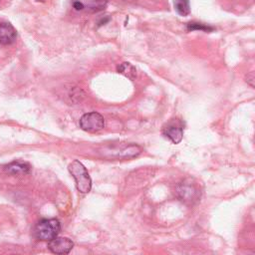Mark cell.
Listing matches in <instances>:
<instances>
[{
	"label": "cell",
	"mask_w": 255,
	"mask_h": 255,
	"mask_svg": "<svg viewBox=\"0 0 255 255\" xmlns=\"http://www.w3.org/2000/svg\"><path fill=\"white\" fill-rule=\"evenodd\" d=\"M68 169L76 181L77 189L81 193H88L92 188V180L85 165L79 160H73Z\"/></svg>",
	"instance_id": "1"
},
{
	"label": "cell",
	"mask_w": 255,
	"mask_h": 255,
	"mask_svg": "<svg viewBox=\"0 0 255 255\" xmlns=\"http://www.w3.org/2000/svg\"><path fill=\"white\" fill-rule=\"evenodd\" d=\"M60 230L61 224L58 219H42L36 224L34 228V235L41 241H50L58 236Z\"/></svg>",
	"instance_id": "2"
},
{
	"label": "cell",
	"mask_w": 255,
	"mask_h": 255,
	"mask_svg": "<svg viewBox=\"0 0 255 255\" xmlns=\"http://www.w3.org/2000/svg\"><path fill=\"white\" fill-rule=\"evenodd\" d=\"M80 127L88 132H97L104 128L105 120L102 115L96 112H91L83 115L80 119Z\"/></svg>",
	"instance_id": "3"
},
{
	"label": "cell",
	"mask_w": 255,
	"mask_h": 255,
	"mask_svg": "<svg viewBox=\"0 0 255 255\" xmlns=\"http://www.w3.org/2000/svg\"><path fill=\"white\" fill-rule=\"evenodd\" d=\"M162 133L173 143H179L183 136V123L179 119H171L162 127Z\"/></svg>",
	"instance_id": "4"
},
{
	"label": "cell",
	"mask_w": 255,
	"mask_h": 255,
	"mask_svg": "<svg viewBox=\"0 0 255 255\" xmlns=\"http://www.w3.org/2000/svg\"><path fill=\"white\" fill-rule=\"evenodd\" d=\"M74 247V242L67 237H58L48 241V248L54 254H68Z\"/></svg>",
	"instance_id": "5"
},
{
	"label": "cell",
	"mask_w": 255,
	"mask_h": 255,
	"mask_svg": "<svg viewBox=\"0 0 255 255\" xmlns=\"http://www.w3.org/2000/svg\"><path fill=\"white\" fill-rule=\"evenodd\" d=\"M17 32L10 23H0V44L10 45L15 42Z\"/></svg>",
	"instance_id": "6"
},
{
	"label": "cell",
	"mask_w": 255,
	"mask_h": 255,
	"mask_svg": "<svg viewBox=\"0 0 255 255\" xmlns=\"http://www.w3.org/2000/svg\"><path fill=\"white\" fill-rule=\"evenodd\" d=\"M31 166L28 162L24 161H12L4 166V170L10 174L23 175L30 172Z\"/></svg>",
	"instance_id": "7"
},
{
	"label": "cell",
	"mask_w": 255,
	"mask_h": 255,
	"mask_svg": "<svg viewBox=\"0 0 255 255\" xmlns=\"http://www.w3.org/2000/svg\"><path fill=\"white\" fill-rule=\"evenodd\" d=\"M118 72L125 75L126 77H128L130 80H133L136 77V70L135 68L129 64V63H122L119 67H118Z\"/></svg>",
	"instance_id": "8"
},
{
	"label": "cell",
	"mask_w": 255,
	"mask_h": 255,
	"mask_svg": "<svg viewBox=\"0 0 255 255\" xmlns=\"http://www.w3.org/2000/svg\"><path fill=\"white\" fill-rule=\"evenodd\" d=\"M173 5L175 11L180 16H187L190 13L189 0H174Z\"/></svg>",
	"instance_id": "9"
},
{
	"label": "cell",
	"mask_w": 255,
	"mask_h": 255,
	"mask_svg": "<svg viewBox=\"0 0 255 255\" xmlns=\"http://www.w3.org/2000/svg\"><path fill=\"white\" fill-rule=\"evenodd\" d=\"M186 28L188 31H193V30H200L204 32H211L214 30L213 27L208 26L203 23H198V22H189L186 24Z\"/></svg>",
	"instance_id": "10"
},
{
	"label": "cell",
	"mask_w": 255,
	"mask_h": 255,
	"mask_svg": "<svg viewBox=\"0 0 255 255\" xmlns=\"http://www.w3.org/2000/svg\"><path fill=\"white\" fill-rule=\"evenodd\" d=\"M191 189H193V187H191L190 185H182V187H181V189L179 190V193L181 194L180 196H181V198H183L184 200L185 199H187V200H192V199H194V197H195V195H196V191H191L190 192V190Z\"/></svg>",
	"instance_id": "11"
},
{
	"label": "cell",
	"mask_w": 255,
	"mask_h": 255,
	"mask_svg": "<svg viewBox=\"0 0 255 255\" xmlns=\"http://www.w3.org/2000/svg\"><path fill=\"white\" fill-rule=\"evenodd\" d=\"M107 0H90L88 7L92 11H101L106 7Z\"/></svg>",
	"instance_id": "12"
},
{
	"label": "cell",
	"mask_w": 255,
	"mask_h": 255,
	"mask_svg": "<svg viewBox=\"0 0 255 255\" xmlns=\"http://www.w3.org/2000/svg\"><path fill=\"white\" fill-rule=\"evenodd\" d=\"M73 7H74L77 11L83 10V9L85 8L84 4H83L81 1H79V0H74V1H73Z\"/></svg>",
	"instance_id": "13"
},
{
	"label": "cell",
	"mask_w": 255,
	"mask_h": 255,
	"mask_svg": "<svg viewBox=\"0 0 255 255\" xmlns=\"http://www.w3.org/2000/svg\"><path fill=\"white\" fill-rule=\"evenodd\" d=\"M246 82L251 86V87H254V74L253 72H251L250 74H248L246 76Z\"/></svg>",
	"instance_id": "14"
},
{
	"label": "cell",
	"mask_w": 255,
	"mask_h": 255,
	"mask_svg": "<svg viewBox=\"0 0 255 255\" xmlns=\"http://www.w3.org/2000/svg\"><path fill=\"white\" fill-rule=\"evenodd\" d=\"M0 1H1V0H0Z\"/></svg>",
	"instance_id": "15"
}]
</instances>
